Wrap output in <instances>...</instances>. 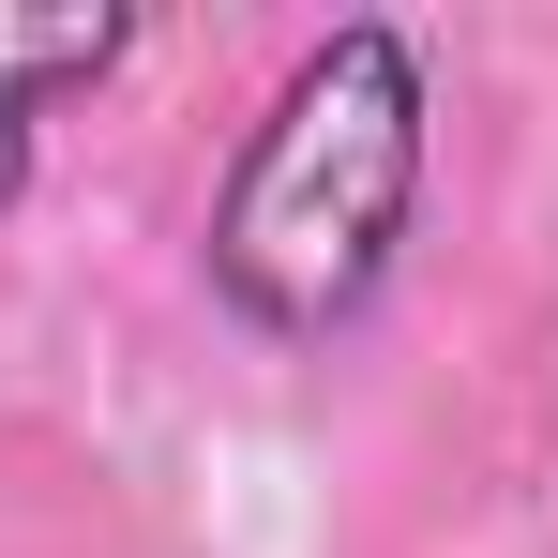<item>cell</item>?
<instances>
[{
    "instance_id": "obj_2",
    "label": "cell",
    "mask_w": 558,
    "mask_h": 558,
    "mask_svg": "<svg viewBox=\"0 0 558 558\" xmlns=\"http://www.w3.org/2000/svg\"><path fill=\"white\" fill-rule=\"evenodd\" d=\"M121 61H136V15H121V0H106V15H76V0H0V211L31 196L46 106L121 76Z\"/></svg>"
},
{
    "instance_id": "obj_1",
    "label": "cell",
    "mask_w": 558,
    "mask_h": 558,
    "mask_svg": "<svg viewBox=\"0 0 558 558\" xmlns=\"http://www.w3.org/2000/svg\"><path fill=\"white\" fill-rule=\"evenodd\" d=\"M423 182H438V61H423V31L408 15H332L272 76V106L242 121L227 182L196 211V272L257 348H332V332H363L392 302Z\"/></svg>"
}]
</instances>
